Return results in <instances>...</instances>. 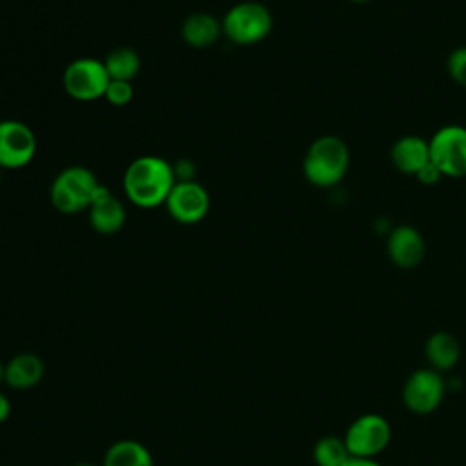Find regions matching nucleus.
Returning <instances> with one entry per match:
<instances>
[{
    "label": "nucleus",
    "instance_id": "6",
    "mask_svg": "<svg viewBox=\"0 0 466 466\" xmlns=\"http://www.w3.org/2000/svg\"><path fill=\"white\" fill-rule=\"evenodd\" d=\"M430 158L442 177H466V127H441L430 140Z\"/></svg>",
    "mask_w": 466,
    "mask_h": 466
},
{
    "label": "nucleus",
    "instance_id": "3",
    "mask_svg": "<svg viewBox=\"0 0 466 466\" xmlns=\"http://www.w3.org/2000/svg\"><path fill=\"white\" fill-rule=\"evenodd\" d=\"M100 182L86 166H67L51 182L49 200L58 213L76 215L87 211Z\"/></svg>",
    "mask_w": 466,
    "mask_h": 466
},
{
    "label": "nucleus",
    "instance_id": "10",
    "mask_svg": "<svg viewBox=\"0 0 466 466\" xmlns=\"http://www.w3.org/2000/svg\"><path fill=\"white\" fill-rule=\"evenodd\" d=\"M164 206L173 220L191 226L198 224L208 215L211 200L208 189L200 182H175Z\"/></svg>",
    "mask_w": 466,
    "mask_h": 466
},
{
    "label": "nucleus",
    "instance_id": "8",
    "mask_svg": "<svg viewBox=\"0 0 466 466\" xmlns=\"http://www.w3.org/2000/svg\"><path fill=\"white\" fill-rule=\"evenodd\" d=\"M444 393L446 384L441 371L433 368H420L406 379L402 388V402L410 411L428 415L441 406Z\"/></svg>",
    "mask_w": 466,
    "mask_h": 466
},
{
    "label": "nucleus",
    "instance_id": "20",
    "mask_svg": "<svg viewBox=\"0 0 466 466\" xmlns=\"http://www.w3.org/2000/svg\"><path fill=\"white\" fill-rule=\"evenodd\" d=\"M104 98L111 104V106H127L133 98V86L131 82L126 80H111Z\"/></svg>",
    "mask_w": 466,
    "mask_h": 466
},
{
    "label": "nucleus",
    "instance_id": "28",
    "mask_svg": "<svg viewBox=\"0 0 466 466\" xmlns=\"http://www.w3.org/2000/svg\"><path fill=\"white\" fill-rule=\"evenodd\" d=\"M0 182H2V167H0Z\"/></svg>",
    "mask_w": 466,
    "mask_h": 466
},
{
    "label": "nucleus",
    "instance_id": "13",
    "mask_svg": "<svg viewBox=\"0 0 466 466\" xmlns=\"http://www.w3.org/2000/svg\"><path fill=\"white\" fill-rule=\"evenodd\" d=\"M391 160L400 173L417 177L428 164H431L430 142L417 135L400 137L391 147Z\"/></svg>",
    "mask_w": 466,
    "mask_h": 466
},
{
    "label": "nucleus",
    "instance_id": "9",
    "mask_svg": "<svg viewBox=\"0 0 466 466\" xmlns=\"http://www.w3.org/2000/svg\"><path fill=\"white\" fill-rule=\"evenodd\" d=\"M36 137L22 120H0V167L20 169L36 155Z\"/></svg>",
    "mask_w": 466,
    "mask_h": 466
},
{
    "label": "nucleus",
    "instance_id": "1",
    "mask_svg": "<svg viewBox=\"0 0 466 466\" xmlns=\"http://www.w3.org/2000/svg\"><path fill=\"white\" fill-rule=\"evenodd\" d=\"M175 182L173 164L157 155H142L126 167L122 186L131 204L149 209L166 204Z\"/></svg>",
    "mask_w": 466,
    "mask_h": 466
},
{
    "label": "nucleus",
    "instance_id": "2",
    "mask_svg": "<svg viewBox=\"0 0 466 466\" xmlns=\"http://www.w3.org/2000/svg\"><path fill=\"white\" fill-rule=\"evenodd\" d=\"M350 166V151L342 138L335 135L319 137L306 151L304 177L317 187L339 184Z\"/></svg>",
    "mask_w": 466,
    "mask_h": 466
},
{
    "label": "nucleus",
    "instance_id": "18",
    "mask_svg": "<svg viewBox=\"0 0 466 466\" xmlns=\"http://www.w3.org/2000/svg\"><path fill=\"white\" fill-rule=\"evenodd\" d=\"M104 466H153V459L140 442L120 441L107 450Z\"/></svg>",
    "mask_w": 466,
    "mask_h": 466
},
{
    "label": "nucleus",
    "instance_id": "17",
    "mask_svg": "<svg viewBox=\"0 0 466 466\" xmlns=\"http://www.w3.org/2000/svg\"><path fill=\"white\" fill-rule=\"evenodd\" d=\"M140 56L133 47H115L104 58L106 71L111 80H126L131 82L140 71Z\"/></svg>",
    "mask_w": 466,
    "mask_h": 466
},
{
    "label": "nucleus",
    "instance_id": "19",
    "mask_svg": "<svg viewBox=\"0 0 466 466\" xmlns=\"http://www.w3.org/2000/svg\"><path fill=\"white\" fill-rule=\"evenodd\" d=\"M351 453L344 439L328 435L322 437L313 448V459L317 466H344L350 461Z\"/></svg>",
    "mask_w": 466,
    "mask_h": 466
},
{
    "label": "nucleus",
    "instance_id": "16",
    "mask_svg": "<svg viewBox=\"0 0 466 466\" xmlns=\"http://www.w3.org/2000/svg\"><path fill=\"white\" fill-rule=\"evenodd\" d=\"M44 375V364L42 360L33 353H20L4 370V379L9 386L25 390L35 386Z\"/></svg>",
    "mask_w": 466,
    "mask_h": 466
},
{
    "label": "nucleus",
    "instance_id": "22",
    "mask_svg": "<svg viewBox=\"0 0 466 466\" xmlns=\"http://www.w3.org/2000/svg\"><path fill=\"white\" fill-rule=\"evenodd\" d=\"M173 173H175L177 182H191V180H195L197 166L189 158H180L173 164Z\"/></svg>",
    "mask_w": 466,
    "mask_h": 466
},
{
    "label": "nucleus",
    "instance_id": "24",
    "mask_svg": "<svg viewBox=\"0 0 466 466\" xmlns=\"http://www.w3.org/2000/svg\"><path fill=\"white\" fill-rule=\"evenodd\" d=\"M9 410H11L9 399L4 393H0V422H4L9 417Z\"/></svg>",
    "mask_w": 466,
    "mask_h": 466
},
{
    "label": "nucleus",
    "instance_id": "4",
    "mask_svg": "<svg viewBox=\"0 0 466 466\" xmlns=\"http://www.w3.org/2000/svg\"><path fill=\"white\" fill-rule=\"evenodd\" d=\"M273 27L269 9L253 0L238 2L228 9L222 18V35L237 46H253L262 42Z\"/></svg>",
    "mask_w": 466,
    "mask_h": 466
},
{
    "label": "nucleus",
    "instance_id": "14",
    "mask_svg": "<svg viewBox=\"0 0 466 466\" xmlns=\"http://www.w3.org/2000/svg\"><path fill=\"white\" fill-rule=\"evenodd\" d=\"M180 35H182V40L195 49L209 47L222 35V20H218L215 15L202 13V11L191 13L189 16L184 18Z\"/></svg>",
    "mask_w": 466,
    "mask_h": 466
},
{
    "label": "nucleus",
    "instance_id": "26",
    "mask_svg": "<svg viewBox=\"0 0 466 466\" xmlns=\"http://www.w3.org/2000/svg\"><path fill=\"white\" fill-rule=\"evenodd\" d=\"M76 466H95V464H87V462H84V464H76Z\"/></svg>",
    "mask_w": 466,
    "mask_h": 466
},
{
    "label": "nucleus",
    "instance_id": "12",
    "mask_svg": "<svg viewBox=\"0 0 466 466\" xmlns=\"http://www.w3.org/2000/svg\"><path fill=\"white\" fill-rule=\"evenodd\" d=\"M426 253L422 235L413 226H397L388 237V255L402 269L417 268Z\"/></svg>",
    "mask_w": 466,
    "mask_h": 466
},
{
    "label": "nucleus",
    "instance_id": "7",
    "mask_svg": "<svg viewBox=\"0 0 466 466\" xmlns=\"http://www.w3.org/2000/svg\"><path fill=\"white\" fill-rule=\"evenodd\" d=\"M391 441V426L379 413H366L355 419L346 435L344 442L353 457L373 459Z\"/></svg>",
    "mask_w": 466,
    "mask_h": 466
},
{
    "label": "nucleus",
    "instance_id": "5",
    "mask_svg": "<svg viewBox=\"0 0 466 466\" xmlns=\"http://www.w3.org/2000/svg\"><path fill=\"white\" fill-rule=\"evenodd\" d=\"M111 78L106 71L104 60L82 56L69 62L62 75L66 93L78 102H93L104 98Z\"/></svg>",
    "mask_w": 466,
    "mask_h": 466
},
{
    "label": "nucleus",
    "instance_id": "23",
    "mask_svg": "<svg viewBox=\"0 0 466 466\" xmlns=\"http://www.w3.org/2000/svg\"><path fill=\"white\" fill-rule=\"evenodd\" d=\"M344 466H380L375 459H364V457H350V461Z\"/></svg>",
    "mask_w": 466,
    "mask_h": 466
},
{
    "label": "nucleus",
    "instance_id": "11",
    "mask_svg": "<svg viewBox=\"0 0 466 466\" xmlns=\"http://www.w3.org/2000/svg\"><path fill=\"white\" fill-rule=\"evenodd\" d=\"M87 218L96 233L113 235L124 228L127 213L124 202L118 197H115L104 184H100L87 209Z\"/></svg>",
    "mask_w": 466,
    "mask_h": 466
},
{
    "label": "nucleus",
    "instance_id": "25",
    "mask_svg": "<svg viewBox=\"0 0 466 466\" xmlns=\"http://www.w3.org/2000/svg\"><path fill=\"white\" fill-rule=\"evenodd\" d=\"M4 379V368H2V364H0V380Z\"/></svg>",
    "mask_w": 466,
    "mask_h": 466
},
{
    "label": "nucleus",
    "instance_id": "15",
    "mask_svg": "<svg viewBox=\"0 0 466 466\" xmlns=\"http://www.w3.org/2000/svg\"><path fill=\"white\" fill-rule=\"evenodd\" d=\"M424 355L430 362V368L437 371H448L461 359V344L450 331H435L424 344Z\"/></svg>",
    "mask_w": 466,
    "mask_h": 466
},
{
    "label": "nucleus",
    "instance_id": "27",
    "mask_svg": "<svg viewBox=\"0 0 466 466\" xmlns=\"http://www.w3.org/2000/svg\"><path fill=\"white\" fill-rule=\"evenodd\" d=\"M351 2H359L360 4V2H370V0H351Z\"/></svg>",
    "mask_w": 466,
    "mask_h": 466
},
{
    "label": "nucleus",
    "instance_id": "21",
    "mask_svg": "<svg viewBox=\"0 0 466 466\" xmlns=\"http://www.w3.org/2000/svg\"><path fill=\"white\" fill-rule=\"evenodd\" d=\"M448 71L450 76L466 87V47H457L448 56Z\"/></svg>",
    "mask_w": 466,
    "mask_h": 466
}]
</instances>
